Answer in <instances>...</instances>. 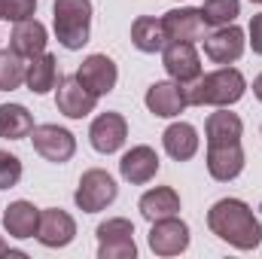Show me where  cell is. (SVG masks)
Listing matches in <instances>:
<instances>
[{
  "mask_svg": "<svg viewBox=\"0 0 262 259\" xmlns=\"http://www.w3.org/2000/svg\"><path fill=\"white\" fill-rule=\"evenodd\" d=\"M207 229L238 250H256L262 244V223L256 220L253 207L241 198L216 201L207 210Z\"/></svg>",
  "mask_w": 262,
  "mask_h": 259,
  "instance_id": "1",
  "label": "cell"
},
{
  "mask_svg": "<svg viewBox=\"0 0 262 259\" xmlns=\"http://www.w3.org/2000/svg\"><path fill=\"white\" fill-rule=\"evenodd\" d=\"M244 89H247L244 73L226 64L220 70H213V73H204V76H198L192 82H186L183 95H186V104H192V107H204V104H210V107H232L235 101H241Z\"/></svg>",
  "mask_w": 262,
  "mask_h": 259,
  "instance_id": "2",
  "label": "cell"
},
{
  "mask_svg": "<svg viewBox=\"0 0 262 259\" xmlns=\"http://www.w3.org/2000/svg\"><path fill=\"white\" fill-rule=\"evenodd\" d=\"M55 37L58 43L76 52L89 43L92 31V0H55Z\"/></svg>",
  "mask_w": 262,
  "mask_h": 259,
  "instance_id": "3",
  "label": "cell"
},
{
  "mask_svg": "<svg viewBox=\"0 0 262 259\" xmlns=\"http://www.w3.org/2000/svg\"><path fill=\"white\" fill-rule=\"evenodd\" d=\"M116 192H119L116 180H113L107 171L92 168V171H85V174L79 177V186H76L73 201H76L79 210H85V213H98V210H104L107 204L116 201Z\"/></svg>",
  "mask_w": 262,
  "mask_h": 259,
  "instance_id": "4",
  "label": "cell"
},
{
  "mask_svg": "<svg viewBox=\"0 0 262 259\" xmlns=\"http://www.w3.org/2000/svg\"><path fill=\"white\" fill-rule=\"evenodd\" d=\"M98 256L101 259H134L137 244H134V226L128 220L116 217L98 226Z\"/></svg>",
  "mask_w": 262,
  "mask_h": 259,
  "instance_id": "5",
  "label": "cell"
},
{
  "mask_svg": "<svg viewBox=\"0 0 262 259\" xmlns=\"http://www.w3.org/2000/svg\"><path fill=\"white\" fill-rule=\"evenodd\" d=\"M31 140H34L37 156H43L46 162H55V165L70 162L76 153V137L61 125H34Z\"/></svg>",
  "mask_w": 262,
  "mask_h": 259,
  "instance_id": "6",
  "label": "cell"
},
{
  "mask_svg": "<svg viewBox=\"0 0 262 259\" xmlns=\"http://www.w3.org/2000/svg\"><path fill=\"white\" fill-rule=\"evenodd\" d=\"M189 247V226L177 217L156 220L149 229V250L156 256H177Z\"/></svg>",
  "mask_w": 262,
  "mask_h": 259,
  "instance_id": "7",
  "label": "cell"
},
{
  "mask_svg": "<svg viewBox=\"0 0 262 259\" xmlns=\"http://www.w3.org/2000/svg\"><path fill=\"white\" fill-rule=\"evenodd\" d=\"M207 171L213 180L229 183L244 171V149L241 140H226V143H207Z\"/></svg>",
  "mask_w": 262,
  "mask_h": 259,
  "instance_id": "8",
  "label": "cell"
},
{
  "mask_svg": "<svg viewBox=\"0 0 262 259\" xmlns=\"http://www.w3.org/2000/svg\"><path fill=\"white\" fill-rule=\"evenodd\" d=\"M76 79L92 92V95H110L116 89V79H119V70H116V61L107 58V55H89L79 70H76Z\"/></svg>",
  "mask_w": 262,
  "mask_h": 259,
  "instance_id": "9",
  "label": "cell"
},
{
  "mask_svg": "<svg viewBox=\"0 0 262 259\" xmlns=\"http://www.w3.org/2000/svg\"><path fill=\"white\" fill-rule=\"evenodd\" d=\"M162 64L171 73V79L180 82V85H186V82L201 76V58H198L192 43H165Z\"/></svg>",
  "mask_w": 262,
  "mask_h": 259,
  "instance_id": "10",
  "label": "cell"
},
{
  "mask_svg": "<svg viewBox=\"0 0 262 259\" xmlns=\"http://www.w3.org/2000/svg\"><path fill=\"white\" fill-rule=\"evenodd\" d=\"M204 55L213 64H232L244 55V31L235 25L216 28L210 37H204Z\"/></svg>",
  "mask_w": 262,
  "mask_h": 259,
  "instance_id": "11",
  "label": "cell"
},
{
  "mask_svg": "<svg viewBox=\"0 0 262 259\" xmlns=\"http://www.w3.org/2000/svg\"><path fill=\"white\" fill-rule=\"evenodd\" d=\"M76 238V223L73 217L61 207H46L40 210V229H37V241L43 247H67Z\"/></svg>",
  "mask_w": 262,
  "mask_h": 259,
  "instance_id": "12",
  "label": "cell"
},
{
  "mask_svg": "<svg viewBox=\"0 0 262 259\" xmlns=\"http://www.w3.org/2000/svg\"><path fill=\"white\" fill-rule=\"evenodd\" d=\"M162 28H165V37L171 43H195L204 37V18H201V9L192 6H183V9H171L162 15Z\"/></svg>",
  "mask_w": 262,
  "mask_h": 259,
  "instance_id": "13",
  "label": "cell"
},
{
  "mask_svg": "<svg viewBox=\"0 0 262 259\" xmlns=\"http://www.w3.org/2000/svg\"><path fill=\"white\" fill-rule=\"evenodd\" d=\"M186 107V95H183V85L174 82V79H165V82H152L149 92H146V110L159 119H174L180 116Z\"/></svg>",
  "mask_w": 262,
  "mask_h": 259,
  "instance_id": "14",
  "label": "cell"
},
{
  "mask_svg": "<svg viewBox=\"0 0 262 259\" xmlns=\"http://www.w3.org/2000/svg\"><path fill=\"white\" fill-rule=\"evenodd\" d=\"M55 104H58V110L64 113L67 119H82V116H89L95 110L98 95H92L76 76H64V79H58V98H55Z\"/></svg>",
  "mask_w": 262,
  "mask_h": 259,
  "instance_id": "15",
  "label": "cell"
},
{
  "mask_svg": "<svg viewBox=\"0 0 262 259\" xmlns=\"http://www.w3.org/2000/svg\"><path fill=\"white\" fill-rule=\"evenodd\" d=\"M125 137H128V122H125L119 113H101V116L92 122V128H89L92 146H95L98 153H104V156L122 149Z\"/></svg>",
  "mask_w": 262,
  "mask_h": 259,
  "instance_id": "16",
  "label": "cell"
},
{
  "mask_svg": "<svg viewBox=\"0 0 262 259\" xmlns=\"http://www.w3.org/2000/svg\"><path fill=\"white\" fill-rule=\"evenodd\" d=\"M119 174L125 183H134V186H143L149 183L156 174H159V156L152 146H131L128 153L122 156L119 162Z\"/></svg>",
  "mask_w": 262,
  "mask_h": 259,
  "instance_id": "17",
  "label": "cell"
},
{
  "mask_svg": "<svg viewBox=\"0 0 262 259\" xmlns=\"http://www.w3.org/2000/svg\"><path fill=\"white\" fill-rule=\"evenodd\" d=\"M9 49H15L21 58H37L46 52V28L37 18H25L15 21L12 37H9Z\"/></svg>",
  "mask_w": 262,
  "mask_h": 259,
  "instance_id": "18",
  "label": "cell"
},
{
  "mask_svg": "<svg viewBox=\"0 0 262 259\" xmlns=\"http://www.w3.org/2000/svg\"><path fill=\"white\" fill-rule=\"evenodd\" d=\"M3 229L18 241L34 238L37 229H40V210L31 201H12L6 207V213H3Z\"/></svg>",
  "mask_w": 262,
  "mask_h": 259,
  "instance_id": "19",
  "label": "cell"
},
{
  "mask_svg": "<svg viewBox=\"0 0 262 259\" xmlns=\"http://www.w3.org/2000/svg\"><path fill=\"white\" fill-rule=\"evenodd\" d=\"M137 207H140L143 220L156 223V220H165V217H177L180 213V195L174 192L171 186H156V189L140 195Z\"/></svg>",
  "mask_w": 262,
  "mask_h": 259,
  "instance_id": "20",
  "label": "cell"
},
{
  "mask_svg": "<svg viewBox=\"0 0 262 259\" xmlns=\"http://www.w3.org/2000/svg\"><path fill=\"white\" fill-rule=\"evenodd\" d=\"M162 143H165V153L177 162H189L198 153V131L189 122H174L168 125L162 134Z\"/></svg>",
  "mask_w": 262,
  "mask_h": 259,
  "instance_id": "21",
  "label": "cell"
},
{
  "mask_svg": "<svg viewBox=\"0 0 262 259\" xmlns=\"http://www.w3.org/2000/svg\"><path fill=\"white\" fill-rule=\"evenodd\" d=\"M25 82H28V89L34 95H46L49 89H55V82H58V61H55V55L43 52V55L31 58V64L25 70Z\"/></svg>",
  "mask_w": 262,
  "mask_h": 259,
  "instance_id": "22",
  "label": "cell"
},
{
  "mask_svg": "<svg viewBox=\"0 0 262 259\" xmlns=\"http://www.w3.org/2000/svg\"><path fill=\"white\" fill-rule=\"evenodd\" d=\"M131 43H134L140 52H159V49H165L168 37H165L162 18H152V15H140V18L131 25Z\"/></svg>",
  "mask_w": 262,
  "mask_h": 259,
  "instance_id": "23",
  "label": "cell"
},
{
  "mask_svg": "<svg viewBox=\"0 0 262 259\" xmlns=\"http://www.w3.org/2000/svg\"><path fill=\"white\" fill-rule=\"evenodd\" d=\"M34 131V116L21 104H0V137L21 140Z\"/></svg>",
  "mask_w": 262,
  "mask_h": 259,
  "instance_id": "24",
  "label": "cell"
},
{
  "mask_svg": "<svg viewBox=\"0 0 262 259\" xmlns=\"http://www.w3.org/2000/svg\"><path fill=\"white\" fill-rule=\"evenodd\" d=\"M207 143H226V140H241V131L244 122L238 113H229V110H216L207 116Z\"/></svg>",
  "mask_w": 262,
  "mask_h": 259,
  "instance_id": "25",
  "label": "cell"
},
{
  "mask_svg": "<svg viewBox=\"0 0 262 259\" xmlns=\"http://www.w3.org/2000/svg\"><path fill=\"white\" fill-rule=\"evenodd\" d=\"M25 70L28 64L21 61V55L15 49H3L0 52V92H12L25 82Z\"/></svg>",
  "mask_w": 262,
  "mask_h": 259,
  "instance_id": "26",
  "label": "cell"
},
{
  "mask_svg": "<svg viewBox=\"0 0 262 259\" xmlns=\"http://www.w3.org/2000/svg\"><path fill=\"white\" fill-rule=\"evenodd\" d=\"M238 15H241V3L238 0H204V6H201L204 25H213V28L232 25Z\"/></svg>",
  "mask_w": 262,
  "mask_h": 259,
  "instance_id": "27",
  "label": "cell"
},
{
  "mask_svg": "<svg viewBox=\"0 0 262 259\" xmlns=\"http://www.w3.org/2000/svg\"><path fill=\"white\" fill-rule=\"evenodd\" d=\"M34 12H37V0H0V18L6 21L34 18Z\"/></svg>",
  "mask_w": 262,
  "mask_h": 259,
  "instance_id": "28",
  "label": "cell"
},
{
  "mask_svg": "<svg viewBox=\"0 0 262 259\" xmlns=\"http://www.w3.org/2000/svg\"><path fill=\"white\" fill-rule=\"evenodd\" d=\"M18 180H21V162H18V156L0 149V189H12Z\"/></svg>",
  "mask_w": 262,
  "mask_h": 259,
  "instance_id": "29",
  "label": "cell"
},
{
  "mask_svg": "<svg viewBox=\"0 0 262 259\" xmlns=\"http://www.w3.org/2000/svg\"><path fill=\"white\" fill-rule=\"evenodd\" d=\"M250 46L256 55H262V12L250 18Z\"/></svg>",
  "mask_w": 262,
  "mask_h": 259,
  "instance_id": "30",
  "label": "cell"
},
{
  "mask_svg": "<svg viewBox=\"0 0 262 259\" xmlns=\"http://www.w3.org/2000/svg\"><path fill=\"white\" fill-rule=\"evenodd\" d=\"M6 253H9V256H25V253H18V250H9V247H6V241L0 238V256H6Z\"/></svg>",
  "mask_w": 262,
  "mask_h": 259,
  "instance_id": "31",
  "label": "cell"
},
{
  "mask_svg": "<svg viewBox=\"0 0 262 259\" xmlns=\"http://www.w3.org/2000/svg\"><path fill=\"white\" fill-rule=\"evenodd\" d=\"M253 95H256V98L262 101V73L256 76V79H253Z\"/></svg>",
  "mask_w": 262,
  "mask_h": 259,
  "instance_id": "32",
  "label": "cell"
},
{
  "mask_svg": "<svg viewBox=\"0 0 262 259\" xmlns=\"http://www.w3.org/2000/svg\"><path fill=\"white\" fill-rule=\"evenodd\" d=\"M250 3H262V0H250Z\"/></svg>",
  "mask_w": 262,
  "mask_h": 259,
  "instance_id": "33",
  "label": "cell"
}]
</instances>
